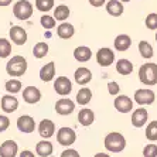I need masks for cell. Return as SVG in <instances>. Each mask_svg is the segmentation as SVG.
<instances>
[{"instance_id": "29", "label": "cell", "mask_w": 157, "mask_h": 157, "mask_svg": "<svg viewBox=\"0 0 157 157\" xmlns=\"http://www.w3.org/2000/svg\"><path fill=\"white\" fill-rule=\"evenodd\" d=\"M139 52H140V55H142L143 58L149 59V58L153 57L154 50H153V47H151V44H150L149 41L143 40V41H140L139 43Z\"/></svg>"}, {"instance_id": "4", "label": "cell", "mask_w": 157, "mask_h": 157, "mask_svg": "<svg viewBox=\"0 0 157 157\" xmlns=\"http://www.w3.org/2000/svg\"><path fill=\"white\" fill-rule=\"evenodd\" d=\"M13 14L17 20H29L33 16V4L29 0H18L13 6Z\"/></svg>"}, {"instance_id": "5", "label": "cell", "mask_w": 157, "mask_h": 157, "mask_svg": "<svg viewBox=\"0 0 157 157\" xmlns=\"http://www.w3.org/2000/svg\"><path fill=\"white\" fill-rule=\"evenodd\" d=\"M77 140V133L71 128H61L57 132V142L61 146H72Z\"/></svg>"}, {"instance_id": "46", "label": "cell", "mask_w": 157, "mask_h": 157, "mask_svg": "<svg viewBox=\"0 0 157 157\" xmlns=\"http://www.w3.org/2000/svg\"><path fill=\"white\" fill-rule=\"evenodd\" d=\"M156 41H157V33H156Z\"/></svg>"}, {"instance_id": "42", "label": "cell", "mask_w": 157, "mask_h": 157, "mask_svg": "<svg viewBox=\"0 0 157 157\" xmlns=\"http://www.w3.org/2000/svg\"><path fill=\"white\" fill-rule=\"evenodd\" d=\"M18 157H36V156H34V153L33 151H30V150H23Z\"/></svg>"}, {"instance_id": "19", "label": "cell", "mask_w": 157, "mask_h": 157, "mask_svg": "<svg viewBox=\"0 0 157 157\" xmlns=\"http://www.w3.org/2000/svg\"><path fill=\"white\" fill-rule=\"evenodd\" d=\"M54 151V146H52L51 142L48 140H41V142L37 143L36 146V153L40 157H50Z\"/></svg>"}, {"instance_id": "38", "label": "cell", "mask_w": 157, "mask_h": 157, "mask_svg": "<svg viewBox=\"0 0 157 157\" xmlns=\"http://www.w3.org/2000/svg\"><path fill=\"white\" fill-rule=\"evenodd\" d=\"M10 126V119L6 115H0V133L6 132Z\"/></svg>"}, {"instance_id": "7", "label": "cell", "mask_w": 157, "mask_h": 157, "mask_svg": "<svg viewBox=\"0 0 157 157\" xmlns=\"http://www.w3.org/2000/svg\"><path fill=\"white\" fill-rule=\"evenodd\" d=\"M9 36H10V40L16 44V45H24L27 43V31L23 27L20 26H13L9 31Z\"/></svg>"}, {"instance_id": "34", "label": "cell", "mask_w": 157, "mask_h": 157, "mask_svg": "<svg viewBox=\"0 0 157 157\" xmlns=\"http://www.w3.org/2000/svg\"><path fill=\"white\" fill-rule=\"evenodd\" d=\"M36 7L40 11H50L54 7V0H36Z\"/></svg>"}, {"instance_id": "11", "label": "cell", "mask_w": 157, "mask_h": 157, "mask_svg": "<svg viewBox=\"0 0 157 157\" xmlns=\"http://www.w3.org/2000/svg\"><path fill=\"white\" fill-rule=\"evenodd\" d=\"M75 109V103L71 101L70 98H62L59 101H57L55 103V112L62 116H67V115H71Z\"/></svg>"}, {"instance_id": "6", "label": "cell", "mask_w": 157, "mask_h": 157, "mask_svg": "<svg viewBox=\"0 0 157 157\" xmlns=\"http://www.w3.org/2000/svg\"><path fill=\"white\" fill-rule=\"evenodd\" d=\"M115 61V52L108 47H103L96 52V62L101 67H110Z\"/></svg>"}, {"instance_id": "18", "label": "cell", "mask_w": 157, "mask_h": 157, "mask_svg": "<svg viewBox=\"0 0 157 157\" xmlns=\"http://www.w3.org/2000/svg\"><path fill=\"white\" fill-rule=\"evenodd\" d=\"M74 78H75V82H77L78 85H86V84H89L92 79V72L88 70V68H85V67H81V68H78V70L75 71Z\"/></svg>"}, {"instance_id": "16", "label": "cell", "mask_w": 157, "mask_h": 157, "mask_svg": "<svg viewBox=\"0 0 157 157\" xmlns=\"http://www.w3.org/2000/svg\"><path fill=\"white\" fill-rule=\"evenodd\" d=\"M115 108L121 113H128L133 109V101L126 95H119L115 99Z\"/></svg>"}, {"instance_id": "8", "label": "cell", "mask_w": 157, "mask_h": 157, "mask_svg": "<svg viewBox=\"0 0 157 157\" xmlns=\"http://www.w3.org/2000/svg\"><path fill=\"white\" fill-rule=\"evenodd\" d=\"M54 89L58 95L67 96L70 95L71 91H72V82L67 77H58L54 82Z\"/></svg>"}, {"instance_id": "12", "label": "cell", "mask_w": 157, "mask_h": 157, "mask_svg": "<svg viewBox=\"0 0 157 157\" xmlns=\"http://www.w3.org/2000/svg\"><path fill=\"white\" fill-rule=\"evenodd\" d=\"M0 108H2V110L3 112H6V113H13V112H16L18 108V101L16 96L10 95V94H7V95L2 96V101H0Z\"/></svg>"}, {"instance_id": "28", "label": "cell", "mask_w": 157, "mask_h": 157, "mask_svg": "<svg viewBox=\"0 0 157 157\" xmlns=\"http://www.w3.org/2000/svg\"><path fill=\"white\" fill-rule=\"evenodd\" d=\"M92 99V91L89 88H81L77 94V102L79 105H88Z\"/></svg>"}, {"instance_id": "25", "label": "cell", "mask_w": 157, "mask_h": 157, "mask_svg": "<svg viewBox=\"0 0 157 157\" xmlns=\"http://www.w3.org/2000/svg\"><path fill=\"white\" fill-rule=\"evenodd\" d=\"M106 11L113 17H119L123 14V4L119 0H109L106 3Z\"/></svg>"}, {"instance_id": "41", "label": "cell", "mask_w": 157, "mask_h": 157, "mask_svg": "<svg viewBox=\"0 0 157 157\" xmlns=\"http://www.w3.org/2000/svg\"><path fill=\"white\" fill-rule=\"evenodd\" d=\"M106 0H89V3H91V6H94V7H102L103 4H105Z\"/></svg>"}, {"instance_id": "39", "label": "cell", "mask_w": 157, "mask_h": 157, "mask_svg": "<svg viewBox=\"0 0 157 157\" xmlns=\"http://www.w3.org/2000/svg\"><path fill=\"white\" fill-rule=\"evenodd\" d=\"M108 91H109L110 95H117L119 91H121V88H119V84L115 82V81H110L109 84H108Z\"/></svg>"}, {"instance_id": "20", "label": "cell", "mask_w": 157, "mask_h": 157, "mask_svg": "<svg viewBox=\"0 0 157 157\" xmlns=\"http://www.w3.org/2000/svg\"><path fill=\"white\" fill-rule=\"evenodd\" d=\"M95 121V113L92 109H88V108H84L82 110H79L78 113V122H79L82 126H91Z\"/></svg>"}, {"instance_id": "15", "label": "cell", "mask_w": 157, "mask_h": 157, "mask_svg": "<svg viewBox=\"0 0 157 157\" xmlns=\"http://www.w3.org/2000/svg\"><path fill=\"white\" fill-rule=\"evenodd\" d=\"M18 153V146L14 140H4L0 146V157H16Z\"/></svg>"}, {"instance_id": "36", "label": "cell", "mask_w": 157, "mask_h": 157, "mask_svg": "<svg viewBox=\"0 0 157 157\" xmlns=\"http://www.w3.org/2000/svg\"><path fill=\"white\" fill-rule=\"evenodd\" d=\"M146 27L149 30H157V13H150L146 17Z\"/></svg>"}, {"instance_id": "14", "label": "cell", "mask_w": 157, "mask_h": 157, "mask_svg": "<svg viewBox=\"0 0 157 157\" xmlns=\"http://www.w3.org/2000/svg\"><path fill=\"white\" fill-rule=\"evenodd\" d=\"M23 99L24 102L30 103V105H34V103H38L41 101V92L37 86H27L23 89Z\"/></svg>"}, {"instance_id": "2", "label": "cell", "mask_w": 157, "mask_h": 157, "mask_svg": "<svg viewBox=\"0 0 157 157\" xmlns=\"http://www.w3.org/2000/svg\"><path fill=\"white\" fill-rule=\"evenodd\" d=\"M139 79L142 84L147 86H153L157 84V64L147 62L139 68Z\"/></svg>"}, {"instance_id": "9", "label": "cell", "mask_w": 157, "mask_h": 157, "mask_svg": "<svg viewBox=\"0 0 157 157\" xmlns=\"http://www.w3.org/2000/svg\"><path fill=\"white\" fill-rule=\"evenodd\" d=\"M156 99V95L151 89H137L135 92V101L139 105H151Z\"/></svg>"}, {"instance_id": "22", "label": "cell", "mask_w": 157, "mask_h": 157, "mask_svg": "<svg viewBox=\"0 0 157 157\" xmlns=\"http://www.w3.org/2000/svg\"><path fill=\"white\" fill-rule=\"evenodd\" d=\"M92 57V51L91 48L86 47V45H79L74 50V58L79 62H86L89 61Z\"/></svg>"}, {"instance_id": "40", "label": "cell", "mask_w": 157, "mask_h": 157, "mask_svg": "<svg viewBox=\"0 0 157 157\" xmlns=\"http://www.w3.org/2000/svg\"><path fill=\"white\" fill-rule=\"evenodd\" d=\"M61 157H81V154L75 149H65L61 153Z\"/></svg>"}, {"instance_id": "37", "label": "cell", "mask_w": 157, "mask_h": 157, "mask_svg": "<svg viewBox=\"0 0 157 157\" xmlns=\"http://www.w3.org/2000/svg\"><path fill=\"white\" fill-rule=\"evenodd\" d=\"M143 157H157V146L154 143L144 146V149H143Z\"/></svg>"}, {"instance_id": "33", "label": "cell", "mask_w": 157, "mask_h": 157, "mask_svg": "<svg viewBox=\"0 0 157 157\" xmlns=\"http://www.w3.org/2000/svg\"><path fill=\"white\" fill-rule=\"evenodd\" d=\"M146 137L150 140V142H156L157 140V121H153L151 123L147 124Z\"/></svg>"}, {"instance_id": "35", "label": "cell", "mask_w": 157, "mask_h": 157, "mask_svg": "<svg viewBox=\"0 0 157 157\" xmlns=\"http://www.w3.org/2000/svg\"><path fill=\"white\" fill-rule=\"evenodd\" d=\"M41 26H43L45 30L54 29L55 27V18L52 17V16H48V14L43 16V17H41Z\"/></svg>"}, {"instance_id": "24", "label": "cell", "mask_w": 157, "mask_h": 157, "mask_svg": "<svg viewBox=\"0 0 157 157\" xmlns=\"http://www.w3.org/2000/svg\"><path fill=\"white\" fill-rule=\"evenodd\" d=\"M74 33H75V29H74V26L70 24V23H61L58 26V29H57V36L59 38H62V40L71 38L74 36Z\"/></svg>"}, {"instance_id": "32", "label": "cell", "mask_w": 157, "mask_h": 157, "mask_svg": "<svg viewBox=\"0 0 157 157\" xmlns=\"http://www.w3.org/2000/svg\"><path fill=\"white\" fill-rule=\"evenodd\" d=\"M11 54V43L7 38H0V58H7Z\"/></svg>"}, {"instance_id": "26", "label": "cell", "mask_w": 157, "mask_h": 157, "mask_svg": "<svg viewBox=\"0 0 157 157\" xmlns=\"http://www.w3.org/2000/svg\"><path fill=\"white\" fill-rule=\"evenodd\" d=\"M116 71L121 75H130L132 72H133V64H132L129 59H119V61L116 62Z\"/></svg>"}, {"instance_id": "43", "label": "cell", "mask_w": 157, "mask_h": 157, "mask_svg": "<svg viewBox=\"0 0 157 157\" xmlns=\"http://www.w3.org/2000/svg\"><path fill=\"white\" fill-rule=\"evenodd\" d=\"M10 3H11V0H0V6H2V7H6V6H9Z\"/></svg>"}, {"instance_id": "17", "label": "cell", "mask_w": 157, "mask_h": 157, "mask_svg": "<svg viewBox=\"0 0 157 157\" xmlns=\"http://www.w3.org/2000/svg\"><path fill=\"white\" fill-rule=\"evenodd\" d=\"M147 119H149V113H147V110L144 109V108H139V109H136L135 112L132 113V124H133L135 128H142V126H144Z\"/></svg>"}, {"instance_id": "23", "label": "cell", "mask_w": 157, "mask_h": 157, "mask_svg": "<svg viewBox=\"0 0 157 157\" xmlns=\"http://www.w3.org/2000/svg\"><path fill=\"white\" fill-rule=\"evenodd\" d=\"M113 45H115V50H116V51H126L132 45V38L128 34H119V36L115 38Z\"/></svg>"}, {"instance_id": "3", "label": "cell", "mask_w": 157, "mask_h": 157, "mask_svg": "<svg viewBox=\"0 0 157 157\" xmlns=\"http://www.w3.org/2000/svg\"><path fill=\"white\" fill-rule=\"evenodd\" d=\"M105 147L108 151H112V153H121L123 151L124 147H126V139L122 133H117V132H112L105 137Z\"/></svg>"}, {"instance_id": "31", "label": "cell", "mask_w": 157, "mask_h": 157, "mask_svg": "<svg viewBox=\"0 0 157 157\" xmlns=\"http://www.w3.org/2000/svg\"><path fill=\"white\" fill-rule=\"evenodd\" d=\"M21 88H23V85H21V82L18 79H9L6 84H4V89L9 92V94H17V92H20L21 91Z\"/></svg>"}, {"instance_id": "1", "label": "cell", "mask_w": 157, "mask_h": 157, "mask_svg": "<svg viewBox=\"0 0 157 157\" xmlns=\"http://www.w3.org/2000/svg\"><path fill=\"white\" fill-rule=\"evenodd\" d=\"M27 59L23 55H14L9 59L7 65H6V72L10 75L11 78H18L23 77L27 71Z\"/></svg>"}, {"instance_id": "13", "label": "cell", "mask_w": 157, "mask_h": 157, "mask_svg": "<svg viewBox=\"0 0 157 157\" xmlns=\"http://www.w3.org/2000/svg\"><path fill=\"white\" fill-rule=\"evenodd\" d=\"M38 133H40V136L44 140L52 137L55 133L54 122H52L51 119H43V121L40 122V124H38Z\"/></svg>"}, {"instance_id": "30", "label": "cell", "mask_w": 157, "mask_h": 157, "mask_svg": "<svg viewBox=\"0 0 157 157\" xmlns=\"http://www.w3.org/2000/svg\"><path fill=\"white\" fill-rule=\"evenodd\" d=\"M48 50H50V47H48L47 43H37L33 48V55L36 58L40 59L48 54Z\"/></svg>"}, {"instance_id": "45", "label": "cell", "mask_w": 157, "mask_h": 157, "mask_svg": "<svg viewBox=\"0 0 157 157\" xmlns=\"http://www.w3.org/2000/svg\"><path fill=\"white\" fill-rule=\"evenodd\" d=\"M121 2H124V3H128V2H130V0H121Z\"/></svg>"}, {"instance_id": "10", "label": "cell", "mask_w": 157, "mask_h": 157, "mask_svg": "<svg viewBox=\"0 0 157 157\" xmlns=\"http://www.w3.org/2000/svg\"><path fill=\"white\" fill-rule=\"evenodd\" d=\"M17 129L21 133H33L36 129V122L30 115H23L17 119Z\"/></svg>"}, {"instance_id": "27", "label": "cell", "mask_w": 157, "mask_h": 157, "mask_svg": "<svg viewBox=\"0 0 157 157\" xmlns=\"http://www.w3.org/2000/svg\"><path fill=\"white\" fill-rule=\"evenodd\" d=\"M70 7L68 6H65V4H59V6H57L54 10V16L52 17L57 20V21H65L67 18L70 17Z\"/></svg>"}, {"instance_id": "44", "label": "cell", "mask_w": 157, "mask_h": 157, "mask_svg": "<svg viewBox=\"0 0 157 157\" xmlns=\"http://www.w3.org/2000/svg\"><path fill=\"white\" fill-rule=\"evenodd\" d=\"M94 157H110V156L109 154H106V153H96Z\"/></svg>"}, {"instance_id": "21", "label": "cell", "mask_w": 157, "mask_h": 157, "mask_svg": "<svg viewBox=\"0 0 157 157\" xmlns=\"http://www.w3.org/2000/svg\"><path fill=\"white\" fill-rule=\"evenodd\" d=\"M54 77H55V64L54 61H50L40 70V78L44 82H50V81L54 79Z\"/></svg>"}]
</instances>
